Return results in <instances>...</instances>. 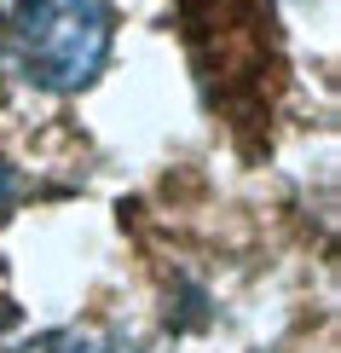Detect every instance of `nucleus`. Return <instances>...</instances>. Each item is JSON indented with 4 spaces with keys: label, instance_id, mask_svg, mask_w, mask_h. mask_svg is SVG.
I'll use <instances>...</instances> for the list:
<instances>
[{
    "label": "nucleus",
    "instance_id": "3",
    "mask_svg": "<svg viewBox=\"0 0 341 353\" xmlns=\"http://www.w3.org/2000/svg\"><path fill=\"white\" fill-rule=\"evenodd\" d=\"M12 197V180H6V168H0V203H6Z\"/></svg>",
    "mask_w": 341,
    "mask_h": 353
},
{
    "label": "nucleus",
    "instance_id": "1",
    "mask_svg": "<svg viewBox=\"0 0 341 353\" xmlns=\"http://www.w3.org/2000/svg\"><path fill=\"white\" fill-rule=\"evenodd\" d=\"M110 0H0V58L41 93H76L105 70Z\"/></svg>",
    "mask_w": 341,
    "mask_h": 353
},
{
    "label": "nucleus",
    "instance_id": "2",
    "mask_svg": "<svg viewBox=\"0 0 341 353\" xmlns=\"http://www.w3.org/2000/svg\"><path fill=\"white\" fill-rule=\"evenodd\" d=\"M29 353H139V347L122 342V336H105V330H52Z\"/></svg>",
    "mask_w": 341,
    "mask_h": 353
}]
</instances>
